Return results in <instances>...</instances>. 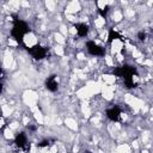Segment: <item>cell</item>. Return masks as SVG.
Segmentation results:
<instances>
[{
	"instance_id": "6da1fadb",
	"label": "cell",
	"mask_w": 153,
	"mask_h": 153,
	"mask_svg": "<svg viewBox=\"0 0 153 153\" xmlns=\"http://www.w3.org/2000/svg\"><path fill=\"white\" fill-rule=\"evenodd\" d=\"M13 23L14 24H13V29L11 31V35L18 43H22V42H23L24 35L29 32V28H28L25 22L20 20V19H14Z\"/></svg>"
},
{
	"instance_id": "7a4b0ae2",
	"label": "cell",
	"mask_w": 153,
	"mask_h": 153,
	"mask_svg": "<svg viewBox=\"0 0 153 153\" xmlns=\"http://www.w3.org/2000/svg\"><path fill=\"white\" fill-rule=\"evenodd\" d=\"M114 74L117 77H122V78H128V77H134V74H136V69L132 66H122L119 67L114 71Z\"/></svg>"
},
{
	"instance_id": "3957f363",
	"label": "cell",
	"mask_w": 153,
	"mask_h": 153,
	"mask_svg": "<svg viewBox=\"0 0 153 153\" xmlns=\"http://www.w3.org/2000/svg\"><path fill=\"white\" fill-rule=\"evenodd\" d=\"M28 52L31 54V56L36 60H42L44 59L48 54V50L41 46H35L32 48H28Z\"/></svg>"
},
{
	"instance_id": "277c9868",
	"label": "cell",
	"mask_w": 153,
	"mask_h": 153,
	"mask_svg": "<svg viewBox=\"0 0 153 153\" xmlns=\"http://www.w3.org/2000/svg\"><path fill=\"white\" fill-rule=\"evenodd\" d=\"M14 144H16L19 148L23 150L24 152H26V153L30 151V144L28 142L26 135H25L24 133H19V134L16 136V139H14Z\"/></svg>"
},
{
	"instance_id": "5b68a950",
	"label": "cell",
	"mask_w": 153,
	"mask_h": 153,
	"mask_svg": "<svg viewBox=\"0 0 153 153\" xmlns=\"http://www.w3.org/2000/svg\"><path fill=\"white\" fill-rule=\"evenodd\" d=\"M86 48H87V52H89L91 55H96V56H103L104 55V49L97 46L94 42L89 41L86 43Z\"/></svg>"
},
{
	"instance_id": "8992f818",
	"label": "cell",
	"mask_w": 153,
	"mask_h": 153,
	"mask_svg": "<svg viewBox=\"0 0 153 153\" xmlns=\"http://www.w3.org/2000/svg\"><path fill=\"white\" fill-rule=\"evenodd\" d=\"M106 116L109 120L111 121H119L120 120V116H121V110L119 106H114L111 109H108L106 110Z\"/></svg>"
},
{
	"instance_id": "52a82bcc",
	"label": "cell",
	"mask_w": 153,
	"mask_h": 153,
	"mask_svg": "<svg viewBox=\"0 0 153 153\" xmlns=\"http://www.w3.org/2000/svg\"><path fill=\"white\" fill-rule=\"evenodd\" d=\"M46 87H47V89L50 92H55L57 90V83H56V80H55V75L49 77L46 80Z\"/></svg>"
},
{
	"instance_id": "ba28073f",
	"label": "cell",
	"mask_w": 153,
	"mask_h": 153,
	"mask_svg": "<svg viewBox=\"0 0 153 153\" xmlns=\"http://www.w3.org/2000/svg\"><path fill=\"white\" fill-rule=\"evenodd\" d=\"M75 29H77L78 36H80V37H84V36H86L87 32H89V26H87L86 24H84V23L75 24Z\"/></svg>"
},
{
	"instance_id": "9c48e42d",
	"label": "cell",
	"mask_w": 153,
	"mask_h": 153,
	"mask_svg": "<svg viewBox=\"0 0 153 153\" xmlns=\"http://www.w3.org/2000/svg\"><path fill=\"white\" fill-rule=\"evenodd\" d=\"M119 38H121V35L117 31H115L114 29H110L109 30V35H108V42L111 43L114 40H119Z\"/></svg>"
},
{
	"instance_id": "30bf717a",
	"label": "cell",
	"mask_w": 153,
	"mask_h": 153,
	"mask_svg": "<svg viewBox=\"0 0 153 153\" xmlns=\"http://www.w3.org/2000/svg\"><path fill=\"white\" fill-rule=\"evenodd\" d=\"M125 84L127 87H134L135 86V83H134V77H128V78H125Z\"/></svg>"
},
{
	"instance_id": "8fae6325",
	"label": "cell",
	"mask_w": 153,
	"mask_h": 153,
	"mask_svg": "<svg viewBox=\"0 0 153 153\" xmlns=\"http://www.w3.org/2000/svg\"><path fill=\"white\" fill-rule=\"evenodd\" d=\"M137 37H139L140 41H145V38H146V34H145L144 31H140L139 34H137Z\"/></svg>"
},
{
	"instance_id": "7c38bea8",
	"label": "cell",
	"mask_w": 153,
	"mask_h": 153,
	"mask_svg": "<svg viewBox=\"0 0 153 153\" xmlns=\"http://www.w3.org/2000/svg\"><path fill=\"white\" fill-rule=\"evenodd\" d=\"M48 144H49V140H43V141H41L37 146L38 147H46V146H48Z\"/></svg>"
},
{
	"instance_id": "4fadbf2b",
	"label": "cell",
	"mask_w": 153,
	"mask_h": 153,
	"mask_svg": "<svg viewBox=\"0 0 153 153\" xmlns=\"http://www.w3.org/2000/svg\"><path fill=\"white\" fill-rule=\"evenodd\" d=\"M28 128H29V130H36V127L35 126H29Z\"/></svg>"
},
{
	"instance_id": "5bb4252c",
	"label": "cell",
	"mask_w": 153,
	"mask_h": 153,
	"mask_svg": "<svg viewBox=\"0 0 153 153\" xmlns=\"http://www.w3.org/2000/svg\"><path fill=\"white\" fill-rule=\"evenodd\" d=\"M85 153H91V152L90 151H85Z\"/></svg>"
}]
</instances>
